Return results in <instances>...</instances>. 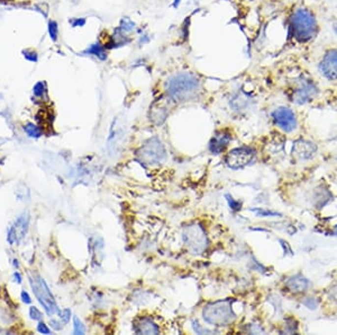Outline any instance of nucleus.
I'll return each mask as SVG.
<instances>
[{
    "mask_svg": "<svg viewBox=\"0 0 337 335\" xmlns=\"http://www.w3.org/2000/svg\"><path fill=\"white\" fill-rule=\"evenodd\" d=\"M308 301H309V302H307V301H306V302H304V303H305V305L306 306H307L308 307V308H310V309H315L316 308V307H317V302H315V301H313V299L312 298H308Z\"/></svg>",
    "mask_w": 337,
    "mask_h": 335,
    "instance_id": "obj_35",
    "label": "nucleus"
},
{
    "mask_svg": "<svg viewBox=\"0 0 337 335\" xmlns=\"http://www.w3.org/2000/svg\"><path fill=\"white\" fill-rule=\"evenodd\" d=\"M22 299H23V302H24L25 303H30V302H32V299H30L29 295L27 294L26 291H22Z\"/></svg>",
    "mask_w": 337,
    "mask_h": 335,
    "instance_id": "obj_36",
    "label": "nucleus"
},
{
    "mask_svg": "<svg viewBox=\"0 0 337 335\" xmlns=\"http://www.w3.org/2000/svg\"><path fill=\"white\" fill-rule=\"evenodd\" d=\"M7 240L9 241L10 245H14L15 243H18L17 241V237H16V234H15L14 229L13 228H9L8 231V235H7Z\"/></svg>",
    "mask_w": 337,
    "mask_h": 335,
    "instance_id": "obj_32",
    "label": "nucleus"
},
{
    "mask_svg": "<svg viewBox=\"0 0 337 335\" xmlns=\"http://www.w3.org/2000/svg\"><path fill=\"white\" fill-rule=\"evenodd\" d=\"M50 324H51V326H52L53 329L56 330V331H60V330L62 329V326L60 325V323L56 322V321H54V319H51Z\"/></svg>",
    "mask_w": 337,
    "mask_h": 335,
    "instance_id": "obj_37",
    "label": "nucleus"
},
{
    "mask_svg": "<svg viewBox=\"0 0 337 335\" xmlns=\"http://www.w3.org/2000/svg\"><path fill=\"white\" fill-rule=\"evenodd\" d=\"M182 240L186 248L194 255H200L205 253L209 245L205 229L198 224L186 226L183 228Z\"/></svg>",
    "mask_w": 337,
    "mask_h": 335,
    "instance_id": "obj_4",
    "label": "nucleus"
},
{
    "mask_svg": "<svg viewBox=\"0 0 337 335\" xmlns=\"http://www.w3.org/2000/svg\"><path fill=\"white\" fill-rule=\"evenodd\" d=\"M251 102H252V100H250V96L248 94H245V93H238V94L234 96L232 102H230V105L234 107V110L241 111L251 106Z\"/></svg>",
    "mask_w": 337,
    "mask_h": 335,
    "instance_id": "obj_19",
    "label": "nucleus"
},
{
    "mask_svg": "<svg viewBox=\"0 0 337 335\" xmlns=\"http://www.w3.org/2000/svg\"><path fill=\"white\" fill-rule=\"evenodd\" d=\"M253 212H255L258 217H277L281 216V213L271 211V210H265V209H252Z\"/></svg>",
    "mask_w": 337,
    "mask_h": 335,
    "instance_id": "obj_25",
    "label": "nucleus"
},
{
    "mask_svg": "<svg viewBox=\"0 0 337 335\" xmlns=\"http://www.w3.org/2000/svg\"><path fill=\"white\" fill-rule=\"evenodd\" d=\"M168 99L177 103L196 100L201 94L200 79L193 72H179L166 83Z\"/></svg>",
    "mask_w": 337,
    "mask_h": 335,
    "instance_id": "obj_1",
    "label": "nucleus"
},
{
    "mask_svg": "<svg viewBox=\"0 0 337 335\" xmlns=\"http://www.w3.org/2000/svg\"><path fill=\"white\" fill-rule=\"evenodd\" d=\"M14 278H15V281H17V283H22V276H21V274L18 273V272H15Z\"/></svg>",
    "mask_w": 337,
    "mask_h": 335,
    "instance_id": "obj_38",
    "label": "nucleus"
},
{
    "mask_svg": "<svg viewBox=\"0 0 337 335\" xmlns=\"http://www.w3.org/2000/svg\"><path fill=\"white\" fill-rule=\"evenodd\" d=\"M84 53L89 54V56H95L101 61L107 60V57H108L107 48H106L105 45H101L100 43H95V44L90 45Z\"/></svg>",
    "mask_w": 337,
    "mask_h": 335,
    "instance_id": "obj_20",
    "label": "nucleus"
},
{
    "mask_svg": "<svg viewBox=\"0 0 337 335\" xmlns=\"http://www.w3.org/2000/svg\"><path fill=\"white\" fill-rule=\"evenodd\" d=\"M136 157L144 165H158L167 158L166 147L158 137H153L140 147Z\"/></svg>",
    "mask_w": 337,
    "mask_h": 335,
    "instance_id": "obj_6",
    "label": "nucleus"
},
{
    "mask_svg": "<svg viewBox=\"0 0 337 335\" xmlns=\"http://www.w3.org/2000/svg\"><path fill=\"white\" fill-rule=\"evenodd\" d=\"M232 140V135L227 131H218L216 134L211 138L209 142V150L215 155L222 154L225 150V148L228 146V143Z\"/></svg>",
    "mask_w": 337,
    "mask_h": 335,
    "instance_id": "obj_13",
    "label": "nucleus"
},
{
    "mask_svg": "<svg viewBox=\"0 0 337 335\" xmlns=\"http://www.w3.org/2000/svg\"><path fill=\"white\" fill-rule=\"evenodd\" d=\"M70 24L72 27H82L85 25V19L84 18H72L70 19Z\"/></svg>",
    "mask_w": 337,
    "mask_h": 335,
    "instance_id": "obj_31",
    "label": "nucleus"
},
{
    "mask_svg": "<svg viewBox=\"0 0 337 335\" xmlns=\"http://www.w3.org/2000/svg\"><path fill=\"white\" fill-rule=\"evenodd\" d=\"M132 38L128 36L127 33H125L124 31H121L119 27H116L113 30V33L107 43L105 44V46L107 49H113V48H120V46H125L128 43H131Z\"/></svg>",
    "mask_w": 337,
    "mask_h": 335,
    "instance_id": "obj_15",
    "label": "nucleus"
},
{
    "mask_svg": "<svg viewBox=\"0 0 337 335\" xmlns=\"http://www.w3.org/2000/svg\"><path fill=\"white\" fill-rule=\"evenodd\" d=\"M333 234H334V235H335V236H337V225L335 226V228H334V229H333Z\"/></svg>",
    "mask_w": 337,
    "mask_h": 335,
    "instance_id": "obj_42",
    "label": "nucleus"
},
{
    "mask_svg": "<svg viewBox=\"0 0 337 335\" xmlns=\"http://www.w3.org/2000/svg\"><path fill=\"white\" fill-rule=\"evenodd\" d=\"M272 119L277 127H279L282 131L292 132L297 128V118L295 112L289 107H278L272 112Z\"/></svg>",
    "mask_w": 337,
    "mask_h": 335,
    "instance_id": "obj_10",
    "label": "nucleus"
},
{
    "mask_svg": "<svg viewBox=\"0 0 337 335\" xmlns=\"http://www.w3.org/2000/svg\"><path fill=\"white\" fill-rule=\"evenodd\" d=\"M136 334H159V326L148 317L139 318L134 325Z\"/></svg>",
    "mask_w": 337,
    "mask_h": 335,
    "instance_id": "obj_16",
    "label": "nucleus"
},
{
    "mask_svg": "<svg viewBox=\"0 0 337 335\" xmlns=\"http://www.w3.org/2000/svg\"><path fill=\"white\" fill-rule=\"evenodd\" d=\"M333 31H334V33L336 34V36H337V18L334 21V23H333Z\"/></svg>",
    "mask_w": 337,
    "mask_h": 335,
    "instance_id": "obj_40",
    "label": "nucleus"
},
{
    "mask_svg": "<svg viewBox=\"0 0 337 335\" xmlns=\"http://www.w3.org/2000/svg\"><path fill=\"white\" fill-rule=\"evenodd\" d=\"M181 1L182 0H173V2H172V7H173L174 9H177L180 6V3H181Z\"/></svg>",
    "mask_w": 337,
    "mask_h": 335,
    "instance_id": "obj_39",
    "label": "nucleus"
},
{
    "mask_svg": "<svg viewBox=\"0 0 337 335\" xmlns=\"http://www.w3.org/2000/svg\"><path fill=\"white\" fill-rule=\"evenodd\" d=\"M118 27L121 31H124L125 33L129 34V33L134 32L136 29V24H135V22H133L129 17H124L120 19V24Z\"/></svg>",
    "mask_w": 337,
    "mask_h": 335,
    "instance_id": "obj_21",
    "label": "nucleus"
},
{
    "mask_svg": "<svg viewBox=\"0 0 337 335\" xmlns=\"http://www.w3.org/2000/svg\"><path fill=\"white\" fill-rule=\"evenodd\" d=\"M319 94V88L317 84L311 79L301 77L296 81L295 88L292 91V102L298 105H304L315 99Z\"/></svg>",
    "mask_w": 337,
    "mask_h": 335,
    "instance_id": "obj_7",
    "label": "nucleus"
},
{
    "mask_svg": "<svg viewBox=\"0 0 337 335\" xmlns=\"http://www.w3.org/2000/svg\"><path fill=\"white\" fill-rule=\"evenodd\" d=\"M46 84L44 81H38V83L35 84V86L33 87V94L36 97H42L46 94Z\"/></svg>",
    "mask_w": 337,
    "mask_h": 335,
    "instance_id": "obj_23",
    "label": "nucleus"
},
{
    "mask_svg": "<svg viewBox=\"0 0 337 335\" xmlns=\"http://www.w3.org/2000/svg\"><path fill=\"white\" fill-rule=\"evenodd\" d=\"M125 137H126V131H125L124 126L117 127V122L113 121L111 135L108 139V149L111 154L118 153L120 148L123 147Z\"/></svg>",
    "mask_w": 337,
    "mask_h": 335,
    "instance_id": "obj_11",
    "label": "nucleus"
},
{
    "mask_svg": "<svg viewBox=\"0 0 337 335\" xmlns=\"http://www.w3.org/2000/svg\"><path fill=\"white\" fill-rule=\"evenodd\" d=\"M49 34L51 40L56 42L58 37V25L56 21H50L49 22Z\"/></svg>",
    "mask_w": 337,
    "mask_h": 335,
    "instance_id": "obj_24",
    "label": "nucleus"
},
{
    "mask_svg": "<svg viewBox=\"0 0 337 335\" xmlns=\"http://www.w3.org/2000/svg\"><path fill=\"white\" fill-rule=\"evenodd\" d=\"M226 198H227V201H228V204L230 206V209L234 210V211H238V210L241 209L242 203L240 201H235L232 197L228 196V194H227Z\"/></svg>",
    "mask_w": 337,
    "mask_h": 335,
    "instance_id": "obj_28",
    "label": "nucleus"
},
{
    "mask_svg": "<svg viewBox=\"0 0 337 335\" xmlns=\"http://www.w3.org/2000/svg\"><path fill=\"white\" fill-rule=\"evenodd\" d=\"M14 267L16 268H19V264H18V261H17V260H15V261H14Z\"/></svg>",
    "mask_w": 337,
    "mask_h": 335,
    "instance_id": "obj_41",
    "label": "nucleus"
},
{
    "mask_svg": "<svg viewBox=\"0 0 337 335\" xmlns=\"http://www.w3.org/2000/svg\"><path fill=\"white\" fill-rule=\"evenodd\" d=\"M285 287H287L289 291L293 292V294H300V292H304L308 289L309 281L304 275L296 274L288 279Z\"/></svg>",
    "mask_w": 337,
    "mask_h": 335,
    "instance_id": "obj_17",
    "label": "nucleus"
},
{
    "mask_svg": "<svg viewBox=\"0 0 337 335\" xmlns=\"http://www.w3.org/2000/svg\"><path fill=\"white\" fill-rule=\"evenodd\" d=\"M329 299H332L333 302H334L335 303H337V284L336 286H334L332 288L331 290H329Z\"/></svg>",
    "mask_w": 337,
    "mask_h": 335,
    "instance_id": "obj_34",
    "label": "nucleus"
},
{
    "mask_svg": "<svg viewBox=\"0 0 337 335\" xmlns=\"http://www.w3.org/2000/svg\"><path fill=\"white\" fill-rule=\"evenodd\" d=\"M256 153L251 147H238L230 150L226 156V165L232 169H241L254 162Z\"/></svg>",
    "mask_w": 337,
    "mask_h": 335,
    "instance_id": "obj_8",
    "label": "nucleus"
},
{
    "mask_svg": "<svg viewBox=\"0 0 337 335\" xmlns=\"http://www.w3.org/2000/svg\"><path fill=\"white\" fill-rule=\"evenodd\" d=\"M202 317L206 323L215 326H226L235 319V314L229 301L210 302L202 310Z\"/></svg>",
    "mask_w": 337,
    "mask_h": 335,
    "instance_id": "obj_3",
    "label": "nucleus"
},
{
    "mask_svg": "<svg viewBox=\"0 0 337 335\" xmlns=\"http://www.w3.org/2000/svg\"><path fill=\"white\" fill-rule=\"evenodd\" d=\"M29 316L30 318L34 319V321H40L42 318V313L36 308V307L33 306L29 308Z\"/></svg>",
    "mask_w": 337,
    "mask_h": 335,
    "instance_id": "obj_29",
    "label": "nucleus"
},
{
    "mask_svg": "<svg viewBox=\"0 0 337 335\" xmlns=\"http://www.w3.org/2000/svg\"><path fill=\"white\" fill-rule=\"evenodd\" d=\"M73 322H74V334H78V335L84 334L85 327L84 324H82V322L80 321V319L76 316L73 318Z\"/></svg>",
    "mask_w": 337,
    "mask_h": 335,
    "instance_id": "obj_26",
    "label": "nucleus"
},
{
    "mask_svg": "<svg viewBox=\"0 0 337 335\" xmlns=\"http://www.w3.org/2000/svg\"><path fill=\"white\" fill-rule=\"evenodd\" d=\"M316 151L317 146L307 140H298L293 143V155L299 159L311 158Z\"/></svg>",
    "mask_w": 337,
    "mask_h": 335,
    "instance_id": "obj_14",
    "label": "nucleus"
},
{
    "mask_svg": "<svg viewBox=\"0 0 337 335\" xmlns=\"http://www.w3.org/2000/svg\"><path fill=\"white\" fill-rule=\"evenodd\" d=\"M70 317H71V310L70 309H64L60 313V318L64 325H66L70 322Z\"/></svg>",
    "mask_w": 337,
    "mask_h": 335,
    "instance_id": "obj_30",
    "label": "nucleus"
},
{
    "mask_svg": "<svg viewBox=\"0 0 337 335\" xmlns=\"http://www.w3.org/2000/svg\"><path fill=\"white\" fill-rule=\"evenodd\" d=\"M37 331L40 333H43V334H50L51 333V331L48 326H46L44 323L43 322H40L38 323V325H37Z\"/></svg>",
    "mask_w": 337,
    "mask_h": 335,
    "instance_id": "obj_33",
    "label": "nucleus"
},
{
    "mask_svg": "<svg viewBox=\"0 0 337 335\" xmlns=\"http://www.w3.org/2000/svg\"><path fill=\"white\" fill-rule=\"evenodd\" d=\"M28 223H29V217L28 213L25 212L23 213L22 216L18 217V219L16 220L14 226H11V228L14 229L15 234H16L17 241H21L24 238L27 231H28Z\"/></svg>",
    "mask_w": 337,
    "mask_h": 335,
    "instance_id": "obj_18",
    "label": "nucleus"
},
{
    "mask_svg": "<svg viewBox=\"0 0 337 335\" xmlns=\"http://www.w3.org/2000/svg\"><path fill=\"white\" fill-rule=\"evenodd\" d=\"M318 71L328 81H337V48L324 52L318 62Z\"/></svg>",
    "mask_w": 337,
    "mask_h": 335,
    "instance_id": "obj_9",
    "label": "nucleus"
},
{
    "mask_svg": "<svg viewBox=\"0 0 337 335\" xmlns=\"http://www.w3.org/2000/svg\"><path fill=\"white\" fill-rule=\"evenodd\" d=\"M168 115L167 103L164 102L163 99L155 100L150 107V120L152 123L155 126H161L166 122V120Z\"/></svg>",
    "mask_w": 337,
    "mask_h": 335,
    "instance_id": "obj_12",
    "label": "nucleus"
},
{
    "mask_svg": "<svg viewBox=\"0 0 337 335\" xmlns=\"http://www.w3.org/2000/svg\"><path fill=\"white\" fill-rule=\"evenodd\" d=\"M289 30L298 43H308L315 40L319 33L318 19L312 10L300 7L292 11L289 18Z\"/></svg>",
    "mask_w": 337,
    "mask_h": 335,
    "instance_id": "obj_2",
    "label": "nucleus"
},
{
    "mask_svg": "<svg viewBox=\"0 0 337 335\" xmlns=\"http://www.w3.org/2000/svg\"><path fill=\"white\" fill-rule=\"evenodd\" d=\"M24 131L27 134V135L30 138H40L42 135V129L40 127L35 126L34 123H27L24 127Z\"/></svg>",
    "mask_w": 337,
    "mask_h": 335,
    "instance_id": "obj_22",
    "label": "nucleus"
},
{
    "mask_svg": "<svg viewBox=\"0 0 337 335\" xmlns=\"http://www.w3.org/2000/svg\"><path fill=\"white\" fill-rule=\"evenodd\" d=\"M23 54H24L25 59L30 61V62H37L38 61L37 53L35 51H32V50H26V51H23Z\"/></svg>",
    "mask_w": 337,
    "mask_h": 335,
    "instance_id": "obj_27",
    "label": "nucleus"
},
{
    "mask_svg": "<svg viewBox=\"0 0 337 335\" xmlns=\"http://www.w3.org/2000/svg\"><path fill=\"white\" fill-rule=\"evenodd\" d=\"M28 280L35 297L37 298V301L40 302L41 305L44 307L46 314L49 316H53L57 311V306L56 299H54L52 292L49 289L44 279L40 274L35 273V272H29Z\"/></svg>",
    "mask_w": 337,
    "mask_h": 335,
    "instance_id": "obj_5",
    "label": "nucleus"
}]
</instances>
